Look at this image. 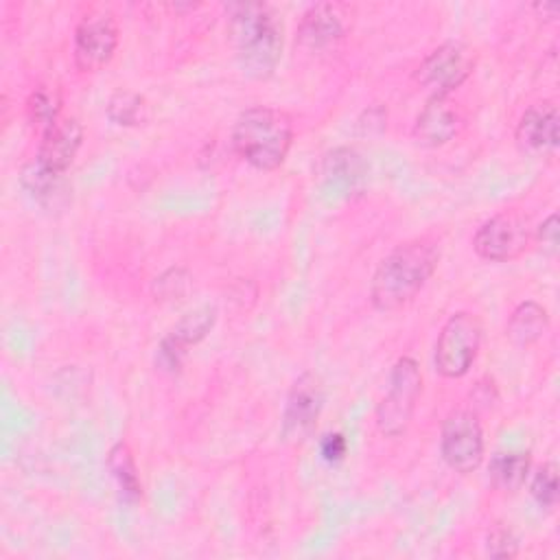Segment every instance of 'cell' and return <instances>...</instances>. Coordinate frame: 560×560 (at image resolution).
<instances>
[{"mask_svg": "<svg viewBox=\"0 0 560 560\" xmlns=\"http://www.w3.org/2000/svg\"><path fill=\"white\" fill-rule=\"evenodd\" d=\"M440 453L448 468L468 475L483 459V429L472 411L457 409L446 416L440 431Z\"/></svg>", "mask_w": 560, "mask_h": 560, "instance_id": "cell-8", "label": "cell"}, {"mask_svg": "<svg viewBox=\"0 0 560 560\" xmlns=\"http://www.w3.org/2000/svg\"><path fill=\"white\" fill-rule=\"evenodd\" d=\"M462 107L448 94H431L413 122V138L424 147H442L464 127Z\"/></svg>", "mask_w": 560, "mask_h": 560, "instance_id": "cell-12", "label": "cell"}, {"mask_svg": "<svg viewBox=\"0 0 560 560\" xmlns=\"http://www.w3.org/2000/svg\"><path fill=\"white\" fill-rule=\"evenodd\" d=\"M118 46V24L112 11L94 9L85 13L74 28L72 57L81 72H98L105 68Z\"/></svg>", "mask_w": 560, "mask_h": 560, "instance_id": "cell-7", "label": "cell"}, {"mask_svg": "<svg viewBox=\"0 0 560 560\" xmlns=\"http://www.w3.org/2000/svg\"><path fill=\"white\" fill-rule=\"evenodd\" d=\"M293 144V122L287 112L254 105L238 114L232 127V149L258 171H276Z\"/></svg>", "mask_w": 560, "mask_h": 560, "instance_id": "cell-3", "label": "cell"}, {"mask_svg": "<svg viewBox=\"0 0 560 560\" xmlns=\"http://www.w3.org/2000/svg\"><path fill=\"white\" fill-rule=\"evenodd\" d=\"M438 260L440 252L427 238H413L396 245L372 276L370 300L374 308L392 313L409 304L433 276Z\"/></svg>", "mask_w": 560, "mask_h": 560, "instance_id": "cell-1", "label": "cell"}, {"mask_svg": "<svg viewBox=\"0 0 560 560\" xmlns=\"http://www.w3.org/2000/svg\"><path fill=\"white\" fill-rule=\"evenodd\" d=\"M63 175L66 173H57L42 162L31 160L20 171V184L35 201L50 203L63 195Z\"/></svg>", "mask_w": 560, "mask_h": 560, "instance_id": "cell-17", "label": "cell"}, {"mask_svg": "<svg viewBox=\"0 0 560 560\" xmlns=\"http://www.w3.org/2000/svg\"><path fill=\"white\" fill-rule=\"evenodd\" d=\"M475 68V52L462 42H444L431 50L416 68V81L431 88L433 94H451Z\"/></svg>", "mask_w": 560, "mask_h": 560, "instance_id": "cell-9", "label": "cell"}, {"mask_svg": "<svg viewBox=\"0 0 560 560\" xmlns=\"http://www.w3.org/2000/svg\"><path fill=\"white\" fill-rule=\"evenodd\" d=\"M558 107L553 101H540L529 105L514 129V140L518 149L534 158L553 155L558 149Z\"/></svg>", "mask_w": 560, "mask_h": 560, "instance_id": "cell-11", "label": "cell"}, {"mask_svg": "<svg viewBox=\"0 0 560 560\" xmlns=\"http://www.w3.org/2000/svg\"><path fill=\"white\" fill-rule=\"evenodd\" d=\"M346 18H350L346 4H339V2L313 4L300 20L298 39L311 50L330 48L346 35L348 31Z\"/></svg>", "mask_w": 560, "mask_h": 560, "instance_id": "cell-13", "label": "cell"}, {"mask_svg": "<svg viewBox=\"0 0 560 560\" xmlns=\"http://www.w3.org/2000/svg\"><path fill=\"white\" fill-rule=\"evenodd\" d=\"M547 328H549L547 308L534 300H525L512 311L505 324V335L514 346L527 348L536 343L547 332Z\"/></svg>", "mask_w": 560, "mask_h": 560, "instance_id": "cell-15", "label": "cell"}, {"mask_svg": "<svg viewBox=\"0 0 560 560\" xmlns=\"http://www.w3.org/2000/svg\"><path fill=\"white\" fill-rule=\"evenodd\" d=\"M529 453L503 451L490 459V481L497 490L516 492L523 488L529 475Z\"/></svg>", "mask_w": 560, "mask_h": 560, "instance_id": "cell-16", "label": "cell"}, {"mask_svg": "<svg viewBox=\"0 0 560 560\" xmlns=\"http://www.w3.org/2000/svg\"><path fill=\"white\" fill-rule=\"evenodd\" d=\"M230 37L243 70L252 77H269L282 52V24L269 4L241 2L230 7Z\"/></svg>", "mask_w": 560, "mask_h": 560, "instance_id": "cell-2", "label": "cell"}, {"mask_svg": "<svg viewBox=\"0 0 560 560\" xmlns=\"http://www.w3.org/2000/svg\"><path fill=\"white\" fill-rule=\"evenodd\" d=\"M486 553L490 558H514L518 553V538L516 534L505 527L497 525L486 534Z\"/></svg>", "mask_w": 560, "mask_h": 560, "instance_id": "cell-24", "label": "cell"}, {"mask_svg": "<svg viewBox=\"0 0 560 560\" xmlns=\"http://www.w3.org/2000/svg\"><path fill=\"white\" fill-rule=\"evenodd\" d=\"M481 332V319L475 313L459 311L451 315L435 341V370L446 378L464 376L477 359Z\"/></svg>", "mask_w": 560, "mask_h": 560, "instance_id": "cell-5", "label": "cell"}, {"mask_svg": "<svg viewBox=\"0 0 560 560\" xmlns=\"http://www.w3.org/2000/svg\"><path fill=\"white\" fill-rule=\"evenodd\" d=\"M558 492H560V483H558V466L553 462L542 464L529 481V494L532 499L538 503V508L551 510L558 503Z\"/></svg>", "mask_w": 560, "mask_h": 560, "instance_id": "cell-23", "label": "cell"}, {"mask_svg": "<svg viewBox=\"0 0 560 560\" xmlns=\"http://www.w3.org/2000/svg\"><path fill=\"white\" fill-rule=\"evenodd\" d=\"M186 284H188L186 271L168 269L155 280V293L160 295V300H173L175 295H182L186 291Z\"/></svg>", "mask_w": 560, "mask_h": 560, "instance_id": "cell-25", "label": "cell"}, {"mask_svg": "<svg viewBox=\"0 0 560 560\" xmlns=\"http://www.w3.org/2000/svg\"><path fill=\"white\" fill-rule=\"evenodd\" d=\"M319 453L326 462H339L348 453V442L343 433H326L319 442Z\"/></svg>", "mask_w": 560, "mask_h": 560, "instance_id": "cell-27", "label": "cell"}, {"mask_svg": "<svg viewBox=\"0 0 560 560\" xmlns=\"http://www.w3.org/2000/svg\"><path fill=\"white\" fill-rule=\"evenodd\" d=\"M363 173V162L352 149H335L324 158V175L335 184L350 186Z\"/></svg>", "mask_w": 560, "mask_h": 560, "instance_id": "cell-22", "label": "cell"}, {"mask_svg": "<svg viewBox=\"0 0 560 560\" xmlns=\"http://www.w3.org/2000/svg\"><path fill=\"white\" fill-rule=\"evenodd\" d=\"M28 120L44 133L61 118V94L55 85H37L26 101Z\"/></svg>", "mask_w": 560, "mask_h": 560, "instance_id": "cell-21", "label": "cell"}, {"mask_svg": "<svg viewBox=\"0 0 560 560\" xmlns=\"http://www.w3.org/2000/svg\"><path fill=\"white\" fill-rule=\"evenodd\" d=\"M107 468L118 483V490L127 503H136L142 497V481L127 442H116L107 455Z\"/></svg>", "mask_w": 560, "mask_h": 560, "instance_id": "cell-18", "label": "cell"}, {"mask_svg": "<svg viewBox=\"0 0 560 560\" xmlns=\"http://www.w3.org/2000/svg\"><path fill=\"white\" fill-rule=\"evenodd\" d=\"M107 118L118 127H138L149 120L147 98L131 90H118L105 105Z\"/></svg>", "mask_w": 560, "mask_h": 560, "instance_id": "cell-19", "label": "cell"}, {"mask_svg": "<svg viewBox=\"0 0 560 560\" xmlns=\"http://www.w3.org/2000/svg\"><path fill=\"white\" fill-rule=\"evenodd\" d=\"M532 238L529 217L521 210H503L477 228L472 247L483 260L510 262L527 252Z\"/></svg>", "mask_w": 560, "mask_h": 560, "instance_id": "cell-6", "label": "cell"}, {"mask_svg": "<svg viewBox=\"0 0 560 560\" xmlns=\"http://www.w3.org/2000/svg\"><path fill=\"white\" fill-rule=\"evenodd\" d=\"M422 392V374L411 357H400L389 372V387L376 407V427L383 435L396 438L407 431L418 396Z\"/></svg>", "mask_w": 560, "mask_h": 560, "instance_id": "cell-4", "label": "cell"}, {"mask_svg": "<svg viewBox=\"0 0 560 560\" xmlns=\"http://www.w3.org/2000/svg\"><path fill=\"white\" fill-rule=\"evenodd\" d=\"M214 322H217V308L201 306V308L184 315L166 337L182 350H188L190 346L199 343L212 330Z\"/></svg>", "mask_w": 560, "mask_h": 560, "instance_id": "cell-20", "label": "cell"}, {"mask_svg": "<svg viewBox=\"0 0 560 560\" xmlns=\"http://www.w3.org/2000/svg\"><path fill=\"white\" fill-rule=\"evenodd\" d=\"M536 241L545 254H556L558 243H560V225H558V214L551 212L538 228H536Z\"/></svg>", "mask_w": 560, "mask_h": 560, "instance_id": "cell-26", "label": "cell"}, {"mask_svg": "<svg viewBox=\"0 0 560 560\" xmlns=\"http://www.w3.org/2000/svg\"><path fill=\"white\" fill-rule=\"evenodd\" d=\"M83 142V127L72 116H61L52 127L42 133L35 160L44 166L66 173L74 162Z\"/></svg>", "mask_w": 560, "mask_h": 560, "instance_id": "cell-14", "label": "cell"}, {"mask_svg": "<svg viewBox=\"0 0 560 560\" xmlns=\"http://www.w3.org/2000/svg\"><path fill=\"white\" fill-rule=\"evenodd\" d=\"M322 407H324V385L319 376L313 372L300 374L287 394V402L282 411V438L293 444L308 440L311 433L315 431Z\"/></svg>", "mask_w": 560, "mask_h": 560, "instance_id": "cell-10", "label": "cell"}]
</instances>
